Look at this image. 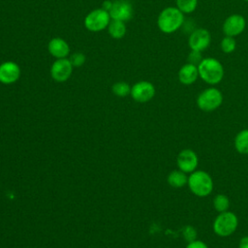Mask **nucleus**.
<instances>
[{
    "label": "nucleus",
    "mask_w": 248,
    "mask_h": 248,
    "mask_svg": "<svg viewBox=\"0 0 248 248\" xmlns=\"http://www.w3.org/2000/svg\"><path fill=\"white\" fill-rule=\"evenodd\" d=\"M178 80L183 85H191L197 81L199 77L198 66L192 63H185L178 70Z\"/></svg>",
    "instance_id": "nucleus-14"
},
{
    "label": "nucleus",
    "mask_w": 248,
    "mask_h": 248,
    "mask_svg": "<svg viewBox=\"0 0 248 248\" xmlns=\"http://www.w3.org/2000/svg\"><path fill=\"white\" fill-rule=\"evenodd\" d=\"M175 7L184 15L192 14L198 7V0H175Z\"/></svg>",
    "instance_id": "nucleus-19"
},
{
    "label": "nucleus",
    "mask_w": 248,
    "mask_h": 248,
    "mask_svg": "<svg viewBox=\"0 0 248 248\" xmlns=\"http://www.w3.org/2000/svg\"><path fill=\"white\" fill-rule=\"evenodd\" d=\"M168 183L173 188H181L188 183V176L180 170H172L168 175Z\"/></svg>",
    "instance_id": "nucleus-17"
},
{
    "label": "nucleus",
    "mask_w": 248,
    "mask_h": 248,
    "mask_svg": "<svg viewBox=\"0 0 248 248\" xmlns=\"http://www.w3.org/2000/svg\"><path fill=\"white\" fill-rule=\"evenodd\" d=\"M20 77V68L14 61H5L0 64V82L3 84H12L18 80Z\"/></svg>",
    "instance_id": "nucleus-13"
},
{
    "label": "nucleus",
    "mask_w": 248,
    "mask_h": 248,
    "mask_svg": "<svg viewBox=\"0 0 248 248\" xmlns=\"http://www.w3.org/2000/svg\"><path fill=\"white\" fill-rule=\"evenodd\" d=\"M246 28V19L240 14L230 15L223 22L222 30L225 36L236 37L240 35Z\"/></svg>",
    "instance_id": "nucleus-8"
},
{
    "label": "nucleus",
    "mask_w": 248,
    "mask_h": 248,
    "mask_svg": "<svg viewBox=\"0 0 248 248\" xmlns=\"http://www.w3.org/2000/svg\"><path fill=\"white\" fill-rule=\"evenodd\" d=\"M111 19L128 21L134 16V8L128 0H115L112 2V6L108 11Z\"/></svg>",
    "instance_id": "nucleus-10"
},
{
    "label": "nucleus",
    "mask_w": 248,
    "mask_h": 248,
    "mask_svg": "<svg viewBox=\"0 0 248 248\" xmlns=\"http://www.w3.org/2000/svg\"><path fill=\"white\" fill-rule=\"evenodd\" d=\"M69 60L72 63L73 67H80L85 63L86 57L81 52H75L70 56Z\"/></svg>",
    "instance_id": "nucleus-23"
},
{
    "label": "nucleus",
    "mask_w": 248,
    "mask_h": 248,
    "mask_svg": "<svg viewBox=\"0 0 248 248\" xmlns=\"http://www.w3.org/2000/svg\"><path fill=\"white\" fill-rule=\"evenodd\" d=\"M202 52L200 51H196V50H190V53L188 55V62L195 64V65H199L200 62L202 61Z\"/></svg>",
    "instance_id": "nucleus-24"
},
{
    "label": "nucleus",
    "mask_w": 248,
    "mask_h": 248,
    "mask_svg": "<svg viewBox=\"0 0 248 248\" xmlns=\"http://www.w3.org/2000/svg\"><path fill=\"white\" fill-rule=\"evenodd\" d=\"M111 90H112L113 94L118 96V97H126V96H128L131 93V87L125 81L115 82L112 85Z\"/></svg>",
    "instance_id": "nucleus-22"
},
{
    "label": "nucleus",
    "mask_w": 248,
    "mask_h": 248,
    "mask_svg": "<svg viewBox=\"0 0 248 248\" xmlns=\"http://www.w3.org/2000/svg\"><path fill=\"white\" fill-rule=\"evenodd\" d=\"M176 164L180 170L184 171L185 173H191L196 170L199 164V159L194 150L186 148L178 153Z\"/></svg>",
    "instance_id": "nucleus-12"
},
{
    "label": "nucleus",
    "mask_w": 248,
    "mask_h": 248,
    "mask_svg": "<svg viewBox=\"0 0 248 248\" xmlns=\"http://www.w3.org/2000/svg\"><path fill=\"white\" fill-rule=\"evenodd\" d=\"M111 20L110 15L105 9H95L84 17V26L88 31L100 32L108 28Z\"/></svg>",
    "instance_id": "nucleus-6"
},
{
    "label": "nucleus",
    "mask_w": 248,
    "mask_h": 248,
    "mask_svg": "<svg viewBox=\"0 0 248 248\" xmlns=\"http://www.w3.org/2000/svg\"><path fill=\"white\" fill-rule=\"evenodd\" d=\"M244 1H245V2H248V0H244Z\"/></svg>",
    "instance_id": "nucleus-29"
},
{
    "label": "nucleus",
    "mask_w": 248,
    "mask_h": 248,
    "mask_svg": "<svg viewBox=\"0 0 248 248\" xmlns=\"http://www.w3.org/2000/svg\"><path fill=\"white\" fill-rule=\"evenodd\" d=\"M47 49L48 52L56 59L67 58V56L70 54V46L68 43L59 37L52 38L48 42Z\"/></svg>",
    "instance_id": "nucleus-15"
},
{
    "label": "nucleus",
    "mask_w": 248,
    "mask_h": 248,
    "mask_svg": "<svg viewBox=\"0 0 248 248\" xmlns=\"http://www.w3.org/2000/svg\"><path fill=\"white\" fill-rule=\"evenodd\" d=\"M108 32L112 39L119 40L125 36L127 32V27L124 21L111 19L108 26Z\"/></svg>",
    "instance_id": "nucleus-16"
},
{
    "label": "nucleus",
    "mask_w": 248,
    "mask_h": 248,
    "mask_svg": "<svg viewBox=\"0 0 248 248\" xmlns=\"http://www.w3.org/2000/svg\"><path fill=\"white\" fill-rule=\"evenodd\" d=\"M199 77L209 85H216L222 81L225 69L220 60L214 57H204L198 65Z\"/></svg>",
    "instance_id": "nucleus-1"
},
{
    "label": "nucleus",
    "mask_w": 248,
    "mask_h": 248,
    "mask_svg": "<svg viewBox=\"0 0 248 248\" xmlns=\"http://www.w3.org/2000/svg\"><path fill=\"white\" fill-rule=\"evenodd\" d=\"M196 231L194 228L192 227H186L184 229V235H185V238H187L190 241H193L195 240V237H196Z\"/></svg>",
    "instance_id": "nucleus-25"
},
{
    "label": "nucleus",
    "mask_w": 248,
    "mask_h": 248,
    "mask_svg": "<svg viewBox=\"0 0 248 248\" xmlns=\"http://www.w3.org/2000/svg\"><path fill=\"white\" fill-rule=\"evenodd\" d=\"M234 147L240 154H248V129L241 130L234 138Z\"/></svg>",
    "instance_id": "nucleus-18"
},
{
    "label": "nucleus",
    "mask_w": 248,
    "mask_h": 248,
    "mask_svg": "<svg viewBox=\"0 0 248 248\" xmlns=\"http://www.w3.org/2000/svg\"><path fill=\"white\" fill-rule=\"evenodd\" d=\"M73 65L69 58L56 59L50 67V76L57 82H64L73 73Z\"/></svg>",
    "instance_id": "nucleus-11"
},
{
    "label": "nucleus",
    "mask_w": 248,
    "mask_h": 248,
    "mask_svg": "<svg viewBox=\"0 0 248 248\" xmlns=\"http://www.w3.org/2000/svg\"><path fill=\"white\" fill-rule=\"evenodd\" d=\"M185 21L184 14L176 7H167L163 9L157 18V25L161 32L172 34L178 31Z\"/></svg>",
    "instance_id": "nucleus-2"
},
{
    "label": "nucleus",
    "mask_w": 248,
    "mask_h": 248,
    "mask_svg": "<svg viewBox=\"0 0 248 248\" xmlns=\"http://www.w3.org/2000/svg\"><path fill=\"white\" fill-rule=\"evenodd\" d=\"M156 90L153 83L147 80L136 82L131 87V96L138 103H146L155 96Z\"/></svg>",
    "instance_id": "nucleus-9"
},
{
    "label": "nucleus",
    "mask_w": 248,
    "mask_h": 248,
    "mask_svg": "<svg viewBox=\"0 0 248 248\" xmlns=\"http://www.w3.org/2000/svg\"><path fill=\"white\" fill-rule=\"evenodd\" d=\"M223 94L222 92L214 87H208L202 90L197 98V106L202 111H213L217 109L223 103Z\"/></svg>",
    "instance_id": "nucleus-4"
},
{
    "label": "nucleus",
    "mask_w": 248,
    "mask_h": 248,
    "mask_svg": "<svg viewBox=\"0 0 248 248\" xmlns=\"http://www.w3.org/2000/svg\"><path fill=\"white\" fill-rule=\"evenodd\" d=\"M191 192L198 197H206L213 190V181L209 173L204 170H195L188 176L187 183Z\"/></svg>",
    "instance_id": "nucleus-3"
},
{
    "label": "nucleus",
    "mask_w": 248,
    "mask_h": 248,
    "mask_svg": "<svg viewBox=\"0 0 248 248\" xmlns=\"http://www.w3.org/2000/svg\"><path fill=\"white\" fill-rule=\"evenodd\" d=\"M186 248H208V246L203 241L193 240L187 244Z\"/></svg>",
    "instance_id": "nucleus-26"
},
{
    "label": "nucleus",
    "mask_w": 248,
    "mask_h": 248,
    "mask_svg": "<svg viewBox=\"0 0 248 248\" xmlns=\"http://www.w3.org/2000/svg\"><path fill=\"white\" fill-rule=\"evenodd\" d=\"M239 248H248V235L243 236L239 241Z\"/></svg>",
    "instance_id": "nucleus-27"
},
{
    "label": "nucleus",
    "mask_w": 248,
    "mask_h": 248,
    "mask_svg": "<svg viewBox=\"0 0 248 248\" xmlns=\"http://www.w3.org/2000/svg\"><path fill=\"white\" fill-rule=\"evenodd\" d=\"M111 6H112V1H110V0H106V1L103 3V7H102V8L108 12V11L110 10Z\"/></svg>",
    "instance_id": "nucleus-28"
},
{
    "label": "nucleus",
    "mask_w": 248,
    "mask_h": 248,
    "mask_svg": "<svg viewBox=\"0 0 248 248\" xmlns=\"http://www.w3.org/2000/svg\"><path fill=\"white\" fill-rule=\"evenodd\" d=\"M211 43V34L206 28L193 30L188 38V46L191 50L202 52L208 48Z\"/></svg>",
    "instance_id": "nucleus-7"
},
{
    "label": "nucleus",
    "mask_w": 248,
    "mask_h": 248,
    "mask_svg": "<svg viewBox=\"0 0 248 248\" xmlns=\"http://www.w3.org/2000/svg\"><path fill=\"white\" fill-rule=\"evenodd\" d=\"M220 48L224 53L230 54L236 48V41L233 37L224 36L220 42Z\"/></svg>",
    "instance_id": "nucleus-21"
},
{
    "label": "nucleus",
    "mask_w": 248,
    "mask_h": 248,
    "mask_svg": "<svg viewBox=\"0 0 248 248\" xmlns=\"http://www.w3.org/2000/svg\"><path fill=\"white\" fill-rule=\"evenodd\" d=\"M213 207L219 213L228 211L230 207V200L224 194H218L213 199Z\"/></svg>",
    "instance_id": "nucleus-20"
},
{
    "label": "nucleus",
    "mask_w": 248,
    "mask_h": 248,
    "mask_svg": "<svg viewBox=\"0 0 248 248\" xmlns=\"http://www.w3.org/2000/svg\"><path fill=\"white\" fill-rule=\"evenodd\" d=\"M238 226L237 216L231 211L221 212L213 222L214 232L222 237L232 234Z\"/></svg>",
    "instance_id": "nucleus-5"
}]
</instances>
